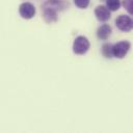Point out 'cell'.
I'll return each mask as SVG.
<instances>
[{
	"mask_svg": "<svg viewBox=\"0 0 133 133\" xmlns=\"http://www.w3.org/2000/svg\"><path fill=\"white\" fill-rule=\"evenodd\" d=\"M90 47V43L87 37L79 35L74 39L73 43V52L76 55H84Z\"/></svg>",
	"mask_w": 133,
	"mask_h": 133,
	"instance_id": "cell-1",
	"label": "cell"
},
{
	"mask_svg": "<svg viewBox=\"0 0 133 133\" xmlns=\"http://www.w3.org/2000/svg\"><path fill=\"white\" fill-rule=\"evenodd\" d=\"M114 23L116 28L123 32H130L133 29V19L130 16L121 15L115 19Z\"/></svg>",
	"mask_w": 133,
	"mask_h": 133,
	"instance_id": "cell-2",
	"label": "cell"
},
{
	"mask_svg": "<svg viewBox=\"0 0 133 133\" xmlns=\"http://www.w3.org/2000/svg\"><path fill=\"white\" fill-rule=\"evenodd\" d=\"M130 48H131V44H130V42H128L126 39H123V41L114 44L113 45V57L118 58V59L124 58L128 54Z\"/></svg>",
	"mask_w": 133,
	"mask_h": 133,
	"instance_id": "cell-3",
	"label": "cell"
},
{
	"mask_svg": "<svg viewBox=\"0 0 133 133\" xmlns=\"http://www.w3.org/2000/svg\"><path fill=\"white\" fill-rule=\"evenodd\" d=\"M35 6L30 2H23L19 7V14L23 19L29 20L35 16Z\"/></svg>",
	"mask_w": 133,
	"mask_h": 133,
	"instance_id": "cell-4",
	"label": "cell"
},
{
	"mask_svg": "<svg viewBox=\"0 0 133 133\" xmlns=\"http://www.w3.org/2000/svg\"><path fill=\"white\" fill-rule=\"evenodd\" d=\"M95 16L100 22H107L111 17V10L104 5H98L95 8Z\"/></svg>",
	"mask_w": 133,
	"mask_h": 133,
	"instance_id": "cell-5",
	"label": "cell"
},
{
	"mask_svg": "<svg viewBox=\"0 0 133 133\" xmlns=\"http://www.w3.org/2000/svg\"><path fill=\"white\" fill-rule=\"evenodd\" d=\"M69 6V2L65 0H46L42 7H49L57 11L64 10Z\"/></svg>",
	"mask_w": 133,
	"mask_h": 133,
	"instance_id": "cell-6",
	"label": "cell"
},
{
	"mask_svg": "<svg viewBox=\"0 0 133 133\" xmlns=\"http://www.w3.org/2000/svg\"><path fill=\"white\" fill-rule=\"evenodd\" d=\"M42 10H43V18L47 23H54L58 20L57 10L49 7H42Z\"/></svg>",
	"mask_w": 133,
	"mask_h": 133,
	"instance_id": "cell-7",
	"label": "cell"
},
{
	"mask_svg": "<svg viewBox=\"0 0 133 133\" xmlns=\"http://www.w3.org/2000/svg\"><path fill=\"white\" fill-rule=\"evenodd\" d=\"M112 28L109 24H102L97 30V36L101 41H106L111 35Z\"/></svg>",
	"mask_w": 133,
	"mask_h": 133,
	"instance_id": "cell-8",
	"label": "cell"
},
{
	"mask_svg": "<svg viewBox=\"0 0 133 133\" xmlns=\"http://www.w3.org/2000/svg\"><path fill=\"white\" fill-rule=\"evenodd\" d=\"M101 52H102V55L104 57H106V58H112L113 57V45H111L109 43H105L102 46Z\"/></svg>",
	"mask_w": 133,
	"mask_h": 133,
	"instance_id": "cell-9",
	"label": "cell"
},
{
	"mask_svg": "<svg viewBox=\"0 0 133 133\" xmlns=\"http://www.w3.org/2000/svg\"><path fill=\"white\" fill-rule=\"evenodd\" d=\"M122 5L121 0H106V6L111 10V11H116L119 9Z\"/></svg>",
	"mask_w": 133,
	"mask_h": 133,
	"instance_id": "cell-10",
	"label": "cell"
},
{
	"mask_svg": "<svg viewBox=\"0 0 133 133\" xmlns=\"http://www.w3.org/2000/svg\"><path fill=\"white\" fill-rule=\"evenodd\" d=\"M123 6L127 10L128 14L133 16V0H124L123 1Z\"/></svg>",
	"mask_w": 133,
	"mask_h": 133,
	"instance_id": "cell-11",
	"label": "cell"
},
{
	"mask_svg": "<svg viewBox=\"0 0 133 133\" xmlns=\"http://www.w3.org/2000/svg\"><path fill=\"white\" fill-rule=\"evenodd\" d=\"M89 2H90V0H74L75 5L80 9L87 8V6L89 5Z\"/></svg>",
	"mask_w": 133,
	"mask_h": 133,
	"instance_id": "cell-12",
	"label": "cell"
}]
</instances>
